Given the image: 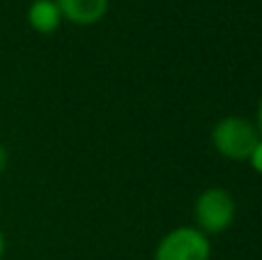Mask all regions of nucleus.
<instances>
[{"label":"nucleus","instance_id":"1","mask_svg":"<svg viewBox=\"0 0 262 260\" xmlns=\"http://www.w3.org/2000/svg\"><path fill=\"white\" fill-rule=\"evenodd\" d=\"M258 141L260 132L255 122L242 118V115H226L212 129L214 150L230 161H249Z\"/></svg>","mask_w":262,"mask_h":260},{"label":"nucleus","instance_id":"2","mask_svg":"<svg viewBox=\"0 0 262 260\" xmlns=\"http://www.w3.org/2000/svg\"><path fill=\"white\" fill-rule=\"evenodd\" d=\"M235 198L228 189L223 187H209L195 201V228L203 230L205 235H219L223 230H228L235 221Z\"/></svg>","mask_w":262,"mask_h":260},{"label":"nucleus","instance_id":"3","mask_svg":"<svg viewBox=\"0 0 262 260\" xmlns=\"http://www.w3.org/2000/svg\"><path fill=\"white\" fill-rule=\"evenodd\" d=\"M212 242L195 226H180L161 237L154 260H209Z\"/></svg>","mask_w":262,"mask_h":260},{"label":"nucleus","instance_id":"4","mask_svg":"<svg viewBox=\"0 0 262 260\" xmlns=\"http://www.w3.org/2000/svg\"><path fill=\"white\" fill-rule=\"evenodd\" d=\"M62 21L74 26H95L108 12V0H55Z\"/></svg>","mask_w":262,"mask_h":260},{"label":"nucleus","instance_id":"5","mask_svg":"<svg viewBox=\"0 0 262 260\" xmlns=\"http://www.w3.org/2000/svg\"><path fill=\"white\" fill-rule=\"evenodd\" d=\"M26 16L28 26L39 35H51L62 23V14H60V7L55 0H32Z\"/></svg>","mask_w":262,"mask_h":260},{"label":"nucleus","instance_id":"6","mask_svg":"<svg viewBox=\"0 0 262 260\" xmlns=\"http://www.w3.org/2000/svg\"><path fill=\"white\" fill-rule=\"evenodd\" d=\"M249 164H251V168H253L255 173L262 175V136H260L258 145L253 147V152H251V157H249Z\"/></svg>","mask_w":262,"mask_h":260},{"label":"nucleus","instance_id":"7","mask_svg":"<svg viewBox=\"0 0 262 260\" xmlns=\"http://www.w3.org/2000/svg\"><path fill=\"white\" fill-rule=\"evenodd\" d=\"M7 164H9V152H7V147L0 143V175L7 170Z\"/></svg>","mask_w":262,"mask_h":260},{"label":"nucleus","instance_id":"8","mask_svg":"<svg viewBox=\"0 0 262 260\" xmlns=\"http://www.w3.org/2000/svg\"><path fill=\"white\" fill-rule=\"evenodd\" d=\"M255 127H258V132L262 136V97H260V104H258V120H255Z\"/></svg>","mask_w":262,"mask_h":260},{"label":"nucleus","instance_id":"9","mask_svg":"<svg viewBox=\"0 0 262 260\" xmlns=\"http://www.w3.org/2000/svg\"><path fill=\"white\" fill-rule=\"evenodd\" d=\"M3 256H5V235L0 230V260H3Z\"/></svg>","mask_w":262,"mask_h":260}]
</instances>
